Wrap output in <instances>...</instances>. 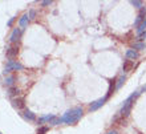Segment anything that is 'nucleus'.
Here are the masks:
<instances>
[{
	"label": "nucleus",
	"instance_id": "obj_8",
	"mask_svg": "<svg viewBox=\"0 0 146 134\" xmlns=\"http://www.w3.org/2000/svg\"><path fill=\"white\" fill-rule=\"evenodd\" d=\"M21 28H15L13 31H12V33H11V36H9V41L11 42H16L17 40L20 38V36H21Z\"/></svg>",
	"mask_w": 146,
	"mask_h": 134
},
{
	"label": "nucleus",
	"instance_id": "obj_15",
	"mask_svg": "<svg viewBox=\"0 0 146 134\" xmlns=\"http://www.w3.org/2000/svg\"><path fill=\"white\" fill-rule=\"evenodd\" d=\"M19 93H20V90H19L17 88H13V86H12V88L8 89V96L11 97L12 100H13V98H16V97L19 96Z\"/></svg>",
	"mask_w": 146,
	"mask_h": 134
},
{
	"label": "nucleus",
	"instance_id": "obj_25",
	"mask_svg": "<svg viewBox=\"0 0 146 134\" xmlns=\"http://www.w3.org/2000/svg\"><path fill=\"white\" fill-rule=\"evenodd\" d=\"M106 134H117V131H115V130H110V131H108Z\"/></svg>",
	"mask_w": 146,
	"mask_h": 134
},
{
	"label": "nucleus",
	"instance_id": "obj_3",
	"mask_svg": "<svg viewBox=\"0 0 146 134\" xmlns=\"http://www.w3.org/2000/svg\"><path fill=\"white\" fill-rule=\"evenodd\" d=\"M23 69V65L20 64V62L15 61V60H8L7 65L4 68V74H8V73H11L12 70H21Z\"/></svg>",
	"mask_w": 146,
	"mask_h": 134
},
{
	"label": "nucleus",
	"instance_id": "obj_2",
	"mask_svg": "<svg viewBox=\"0 0 146 134\" xmlns=\"http://www.w3.org/2000/svg\"><path fill=\"white\" fill-rule=\"evenodd\" d=\"M139 94H141V90H137L135 93L130 94V96L125 100V102H123L122 106H121V110H119V115H121L122 118H126L127 115L130 114L131 107H133V103H134V101L137 100V97H138Z\"/></svg>",
	"mask_w": 146,
	"mask_h": 134
},
{
	"label": "nucleus",
	"instance_id": "obj_12",
	"mask_svg": "<svg viewBox=\"0 0 146 134\" xmlns=\"http://www.w3.org/2000/svg\"><path fill=\"white\" fill-rule=\"evenodd\" d=\"M23 117L25 119H28L29 122H33V121H36V115H35V113L33 111H31V110H24V113H23Z\"/></svg>",
	"mask_w": 146,
	"mask_h": 134
},
{
	"label": "nucleus",
	"instance_id": "obj_16",
	"mask_svg": "<svg viewBox=\"0 0 146 134\" xmlns=\"http://www.w3.org/2000/svg\"><path fill=\"white\" fill-rule=\"evenodd\" d=\"M126 81V74H122V76H119L115 81V89H119L121 86L123 85V82Z\"/></svg>",
	"mask_w": 146,
	"mask_h": 134
},
{
	"label": "nucleus",
	"instance_id": "obj_20",
	"mask_svg": "<svg viewBox=\"0 0 146 134\" xmlns=\"http://www.w3.org/2000/svg\"><path fill=\"white\" fill-rule=\"evenodd\" d=\"M130 3H131V5H134L135 8H139V9H142L143 8V3L142 1H139V0H131Z\"/></svg>",
	"mask_w": 146,
	"mask_h": 134
},
{
	"label": "nucleus",
	"instance_id": "obj_23",
	"mask_svg": "<svg viewBox=\"0 0 146 134\" xmlns=\"http://www.w3.org/2000/svg\"><path fill=\"white\" fill-rule=\"evenodd\" d=\"M28 16H29V19H35V17H36V11H35V9H31Z\"/></svg>",
	"mask_w": 146,
	"mask_h": 134
},
{
	"label": "nucleus",
	"instance_id": "obj_14",
	"mask_svg": "<svg viewBox=\"0 0 146 134\" xmlns=\"http://www.w3.org/2000/svg\"><path fill=\"white\" fill-rule=\"evenodd\" d=\"M133 66H134V62L133 61H130V60H125V61H123V65H122V70L123 72H129V70H130L131 68H133Z\"/></svg>",
	"mask_w": 146,
	"mask_h": 134
},
{
	"label": "nucleus",
	"instance_id": "obj_7",
	"mask_svg": "<svg viewBox=\"0 0 146 134\" xmlns=\"http://www.w3.org/2000/svg\"><path fill=\"white\" fill-rule=\"evenodd\" d=\"M145 17H146V8L143 7L142 9H139L138 15H137V19H135V21H134V25H135V27H138L139 24H141L143 20H145Z\"/></svg>",
	"mask_w": 146,
	"mask_h": 134
},
{
	"label": "nucleus",
	"instance_id": "obj_27",
	"mask_svg": "<svg viewBox=\"0 0 146 134\" xmlns=\"http://www.w3.org/2000/svg\"><path fill=\"white\" fill-rule=\"evenodd\" d=\"M143 89H146V85H145V88H143Z\"/></svg>",
	"mask_w": 146,
	"mask_h": 134
},
{
	"label": "nucleus",
	"instance_id": "obj_13",
	"mask_svg": "<svg viewBox=\"0 0 146 134\" xmlns=\"http://www.w3.org/2000/svg\"><path fill=\"white\" fill-rule=\"evenodd\" d=\"M28 21H29V16H28V13H24V15L21 16V17H20V20H19V25H20V28H21V29H24V28L27 27Z\"/></svg>",
	"mask_w": 146,
	"mask_h": 134
},
{
	"label": "nucleus",
	"instance_id": "obj_26",
	"mask_svg": "<svg viewBox=\"0 0 146 134\" xmlns=\"http://www.w3.org/2000/svg\"><path fill=\"white\" fill-rule=\"evenodd\" d=\"M145 38H146V32H145Z\"/></svg>",
	"mask_w": 146,
	"mask_h": 134
},
{
	"label": "nucleus",
	"instance_id": "obj_1",
	"mask_svg": "<svg viewBox=\"0 0 146 134\" xmlns=\"http://www.w3.org/2000/svg\"><path fill=\"white\" fill-rule=\"evenodd\" d=\"M82 114H84V110H82V107H74V109H70V110H68L66 113H64V115L62 117H60V118H54L53 121H52V125H58V123H74L77 122L78 119L82 117Z\"/></svg>",
	"mask_w": 146,
	"mask_h": 134
},
{
	"label": "nucleus",
	"instance_id": "obj_4",
	"mask_svg": "<svg viewBox=\"0 0 146 134\" xmlns=\"http://www.w3.org/2000/svg\"><path fill=\"white\" fill-rule=\"evenodd\" d=\"M106 102V97H102V98H100V100H97V101H94V102H92L90 103V106H89V110L90 111H96V110H98L104 103Z\"/></svg>",
	"mask_w": 146,
	"mask_h": 134
},
{
	"label": "nucleus",
	"instance_id": "obj_17",
	"mask_svg": "<svg viewBox=\"0 0 146 134\" xmlns=\"http://www.w3.org/2000/svg\"><path fill=\"white\" fill-rule=\"evenodd\" d=\"M145 32H146V17H145V20H143L142 23L137 27V36H138V34L145 33Z\"/></svg>",
	"mask_w": 146,
	"mask_h": 134
},
{
	"label": "nucleus",
	"instance_id": "obj_11",
	"mask_svg": "<svg viewBox=\"0 0 146 134\" xmlns=\"http://www.w3.org/2000/svg\"><path fill=\"white\" fill-rule=\"evenodd\" d=\"M54 118H56V117H54L53 114H46V115H42V117H40V118L37 119V122L40 123V125H41V123H45V122H49L50 123Z\"/></svg>",
	"mask_w": 146,
	"mask_h": 134
},
{
	"label": "nucleus",
	"instance_id": "obj_24",
	"mask_svg": "<svg viewBox=\"0 0 146 134\" xmlns=\"http://www.w3.org/2000/svg\"><path fill=\"white\" fill-rule=\"evenodd\" d=\"M13 21H15V17H11V19L7 21V27L9 28V27H12V24H13Z\"/></svg>",
	"mask_w": 146,
	"mask_h": 134
},
{
	"label": "nucleus",
	"instance_id": "obj_21",
	"mask_svg": "<svg viewBox=\"0 0 146 134\" xmlns=\"http://www.w3.org/2000/svg\"><path fill=\"white\" fill-rule=\"evenodd\" d=\"M48 129H49L48 126H41V127H38V129H37V134H45L46 131H48Z\"/></svg>",
	"mask_w": 146,
	"mask_h": 134
},
{
	"label": "nucleus",
	"instance_id": "obj_10",
	"mask_svg": "<svg viewBox=\"0 0 146 134\" xmlns=\"http://www.w3.org/2000/svg\"><path fill=\"white\" fill-rule=\"evenodd\" d=\"M115 81H117V78H111L110 81H109V90H108V93H106V100L108 98H110V96L114 93V90H115Z\"/></svg>",
	"mask_w": 146,
	"mask_h": 134
},
{
	"label": "nucleus",
	"instance_id": "obj_28",
	"mask_svg": "<svg viewBox=\"0 0 146 134\" xmlns=\"http://www.w3.org/2000/svg\"><path fill=\"white\" fill-rule=\"evenodd\" d=\"M0 134H1V133H0Z\"/></svg>",
	"mask_w": 146,
	"mask_h": 134
},
{
	"label": "nucleus",
	"instance_id": "obj_22",
	"mask_svg": "<svg viewBox=\"0 0 146 134\" xmlns=\"http://www.w3.org/2000/svg\"><path fill=\"white\" fill-rule=\"evenodd\" d=\"M40 4H41L42 7H46V5H50V4H52V0H44V1H41Z\"/></svg>",
	"mask_w": 146,
	"mask_h": 134
},
{
	"label": "nucleus",
	"instance_id": "obj_18",
	"mask_svg": "<svg viewBox=\"0 0 146 134\" xmlns=\"http://www.w3.org/2000/svg\"><path fill=\"white\" fill-rule=\"evenodd\" d=\"M133 49H135L137 52H138V50L145 49V44H143V42H141V41L134 42V44H133Z\"/></svg>",
	"mask_w": 146,
	"mask_h": 134
},
{
	"label": "nucleus",
	"instance_id": "obj_6",
	"mask_svg": "<svg viewBox=\"0 0 146 134\" xmlns=\"http://www.w3.org/2000/svg\"><path fill=\"white\" fill-rule=\"evenodd\" d=\"M12 105L16 107V109H24L25 107V100L24 97H16L12 100Z\"/></svg>",
	"mask_w": 146,
	"mask_h": 134
},
{
	"label": "nucleus",
	"instance_id": "obj_19",
	"mask_svg": "<svg viewBox=\"0 0 146 134\" xmlns=\"http://www.w3.org/2000/svg\"><path fill=\"white\" fill-rule=\"evenodd\" d=\"M15 82V77L13 76H9L5 78V81H4V84L7 85V86H9V88H12V84Z\"/></svg>",
	"mask_w": 146,
	"mask_h": 134
},
{
	"label": "nucleus",
	"instance_id": "obj_5",
	"mask_svg": "<svg viewBox=\"0 0 146 134\" xmlns=\"http://www.w3.org/2000/svg\"><path fill=\"white\" fill-rule=\"evenodd\" d=\"M17 53H19V46H17V45L8 46L7 50H5V54H7V57H9V58L16 57V56H17Z\"/></svg>",
	"mask_w": 146,
	"mask_h": 134
},
{
	"label": "nucleus",
	"instance_id": "obj_9",
	"mask_svg": "<svg viewBox=\"0 0 146 134\" xmlns=\"http://www.w3.org/2000/svg\"><path fill=\"white\" fill-rule=\"evenodd\" d=\"M125 56H126L127 60H130V61H133V60H137L138 58V52L135 49H127L126 50V53H125Z\"/></svg>",
	"mask_w": 146,
	"mask_h": 134
}]
</instances>
